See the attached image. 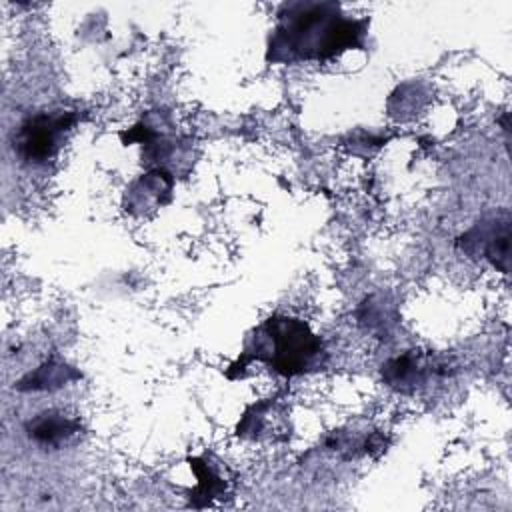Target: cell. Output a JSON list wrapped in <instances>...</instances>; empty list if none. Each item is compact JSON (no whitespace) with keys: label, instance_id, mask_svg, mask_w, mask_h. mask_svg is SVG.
I'll return each instance as SVG.
<instances>
[{"label":"cell","instance_id":"5b68a950","mask_svg":"<svg viewBox=\"0 0 512 512\" xmlns=\"http://www.w3.org/2000/svg\"><path fill=\"white\" fill-rule=\"evenodd\" d=\"M440 368H446V366L432 364L428 356L416 350H410L402 356L388 360L382 366V378L390 388H396L400 392H412L424 386L428 376H432V372L440 374Z\"/></svg>","mask_w":512,"mask_h":512},{"label":"cell","instance_id":"277c9868","mask_svg":"<svg viewBox=\"0 0 512 512\" xmlns=\"http://www.w3.org/2000/svg\"><path fill=\"white\" fill-rule=\"evenodd\" d=\"M458 246L472 258H484L502 272H508L510 262V214L500 212L492 218L476 222L464 236L458 238Z\"/></svg>","mask_w":512,"mask_h":512},{"label":"cell","instance_id":"6da1fadb","mask_svg":"<svg viewBox=\"0 0 512 512\" xmlns=\"http://www.w3.org/2000/svg\"><path fill=\"white\" fill-rule=\"evenodd\" d=\"M368 20L340 12L336 2H288L278 10L266 60L296 64L328 60L344 50L362 48Z\"/></svg>","mask_w":512,"mask_h":512},{"label":"cell","instance_id":"8992f818","mask_svg":"<svg viewBox=\"0 0 512 512\" xmlns=\"http://www.w3.org/2000/svg\"><path fill=\"white\" fill-rule=\"evenodd\" d=\"M172 174L166 170H152L138 178L136 182L126 188V200L124 206L132 214H146L150 210H156L158 206L166 204L170 200L172 192Z\"/></svg>","mask_w":512,"mask_h":512},{"label":"cell","instance_id":"ba28073f","mask_svg":"<svg viewBox=\"0 0 512 512\" xmlns=\"http://www.w3.org/2000/svg\"><path fill=\"white\" fill-rule=\"evenodd\" d=\"M78 378V374L60 362H46L42 364L34 374L24 378L18 388L20 390H48V388H60L68 380Z\"/></svg>","mask_w":512,"mask_h":512},{"label":"cell","instance_id":"3957f363","mask_svg":"<svg viewBox=\"0 0 512 512\" xmlns=\"http://www.w3.org/2000/svg\"><path fill=\"white\" fill-rule=\"evenodd\" d=\"M76 114H36L24 120L14 136V150L28 164H44L56 156L64 134L74 126Z\"/></svg>","mask_w":512,"mask_h":512},{"label":"cell","instance_id":"52a82bcc","mask_svg":"<svg viewBox=\"0 0 512 512\" xmlns=\"http://www.w3.org/2000/svg\"><path fill=\"white\" fill-rule=\"evenodd\" d=\"M26 434L40 446L62 448L80 434V420L60 410H46L26 424Z\"/></svg>","mask_w":512,"mask_h":512},{"label":"cell","instance_id":"7a4b0ae2","mask_svg":"<svg viewBox=\"0 0 512 512\" xmlns=\"http://www.w3.org/2000/svg\"><path fill=\"white\" fill-rule=\"evenodd\" d=\"M250 360H260L288 378L300 376L324 364V344L306 322L290 316H272L252 332L242 352V362L238 360L232 368H244Z\"/></svg>","mask_w":512,"mask_h":512},{"label":"cell","instance_id":"9c48e42d","mask_svg":"<svg viewBox=\"0 0 512 512\" xmlns=\"http://www.w3.org/2000/svg\"><path fill=\"white\" fill-rule=\"evenodd\" d=\"M190 466L194 468V472L198 476V488L194 490V496L202 494L206 498L204 504H210V500L214 496L226 492V482L208 464H204L200 458H190Z\"/></svg>","mask_w":512,"mask_h":512}]
</instances>
